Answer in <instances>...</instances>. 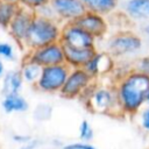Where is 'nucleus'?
<instances>
[{
  "label": "nucleus",
  "mask_w": 149,
  "mask_h": 149,
  "mask_svg": "<svg viewBox=\"0 0 149 149\" xmlns=\"http://www.w3.org/2000/svg\"><path fill=\"white\" fill-rule=\"evenodd\" d=\"M115 91L122 115L133 116L140 112L149 94V76L137 69L128 71L116 80Z\"/></svg>",
  "instance_id": "nucleus-1"
},
{
  "label": "nucleus",
  "mask_w": 149,
  "mask_h": 149,
  "mask_svg": "<svg viewBox=\"0 0 149 149\" xmlns=\"http://www.w3.org/2000/svg\"><path fill=\"white\" fill-rule=\"evenodd\" d=\"M80 100L92 113L112 116L122 115L114 85H99L95 80L83 93Z\"/></svg>",
  "instance_id": "nucleus-2"
},
{
  "label": "nucleus",
  "mask_w": 149,
  "mask_h": 149,
  "mask_svg": "<svg viewBox=\"0 0 149 149\" xmlns=\"http://www.w3.org/2000/svg\"><path fill=\"white\" fill-rule=\"evenodd\" d=\"M62 28L58 26L56 20L47 19L40 15H35L30 29L28 31L24 47L28 51L59 42Z\"/></svg>",
  "instance_id": "nucleus-3"
},
{
  "label": "nucleus",
  "mask_w": 149,
  "mask_h": 149,
  "mask_svg": "<svg viewBox=\"0 0 149 149\" xmlns=\"http://www.w3.org/2000/svg\"><path fill=\"white\" fill-rule=\"evenodd\" d=\"M70 70L71 69L66 64L51 65V66L43 68L38 80L34 85L35 90L42 93H48V94L59 93L65 84V80L70 73Z\"/></svg>",
  "instance_id": "nucleus-4"
},
{
  "label": "nucleus",
  "mask_w": 149,
  "mask_h": 149,
  "mask_svg": "<svg viewBox=\"0 0 149 149\" xmlns=\"http://www.w3.org/2000/svg\"><path fill=\"white\" fill-rule=\"evenodd\" d=\"M95 80L85 71V69H71L59 94L65 99H80L83 93Z\"/></svg>",
  "instance_id": "nucleus-5"
},
{
  "label": "nucleus",
  "mask_w": 149,
  "mask_h": 149,
  "mask_svg": "<svg viewBox=\"0 0 149 149\" xmlns=\"http://www.w3.org/2000/svg\"><path fill=\"white\" fill-rule=\"evenodd\" d=\"M95 37L73 22L65 23L62 28L59 42L64 47L91 49L95 48Z\"/></svg>",
  "instance_id": "nucleus-6"
},
{
  "label": "nucleus",
  "mask_w": 149,
  "mask_h": 149,
  "mask_svg": "<svg viewBox=\"0 0 149 149\" xmlns=\"http://www.w3.org/2000/svg\"><path fill=\"white\" fill-rule=\"evenodd\" d=\"M142 48V40L132 31H120L112 36L107 43V52L113 57L134 54Z\"/></svg>",
  "instance_id": "nucleus-7"
},
{
  "label": "nucleus",
  "mask_w": 149,
  "mask_h": 149,
  "mask_svg": "<svg viewBox=\"0 0 149 149\" xmlns=\"http://www.w3.org/2000/svg\"><path fill=\"white\" fill-rule=\"evenodd\" d=\"M26 57L42 68L65 64L64 49L61 42L51 43V44H48V45H44L37 49L30 50L28 51Z\"/></svg>",
  "instance_id": "nucleus-8"
},
{
  "label": "nucleus",
  "mask_w": 149,
  "mask_h": 149,
  "mask_svg": "<svg viewBox=\"0 0 149 149\" xmlns=\"http://www.w3.org/2000/svg\"><path fill=\"white\" fill-rule=\"evenodd\" d=\"M35 15L36 14L34 10L20 6L19 10L16 12L15 16L8 26V31L10 36L15 42H17L22 47H24V42Z\"/></svg>",
  "instance_id": "nucleus-9"
},
{
  "label": "nucleus",
  "mask_w": 149,
  "mask_h": 149,
  "mask_svg": "<svg viewBox=\"0 0 149 149\" xmlns=\"http://www.w3.org/2000/svg\"><path fill=\"white\" fill-rule=\"evenodd\" d=\"M50 5L57 17L66 23L74 22L87 12L81 0H50Z\"/></svg>",
  "instance_id": "nucleus-10"
},
{
  "label": "nucleus",
  "mask_w": 149,
  "mask_h": 149,
  "mask_svg": "<svg viewBox=\"0 0 149 149\" xmlns=\"http://www.w3.org/2000/svg\"><path fill=\"white\" fill-rule=\"evenodd\" d=\"M83 69H85V71L94 80H98L100 77L109 74L114 71L115 69L114 58L109 52L97 51Z\"/></svg>",
  "instance_id": "nucleus-11"
},
{
  "label": "nucleus",
  "mask_w": 149,
  "mask_h": 149,
  "mask_svg": "<svg viewBox=\"0 0 149 149\" xmlns=\"http://www.w3.org/2000/svg\"><path fill=\"white\" fill-rule=\"evenodd\" d=\"M73 23L90 33L95 38H101L106 35L108 30L107 22L105 17L100 14L93 13V12H86L84 15H81L79 19H77Z\"/></svg>",
  "instance_id": "nucleus-12"
},
{
  "label": "nucleus",
  "mask_w": 149,
  "mask_h": 149,
  "mask_svg": "<svg viewBox=\"0 0 149 149\" xmlns=\"http://www.w3.org/2000/svg\"><path fill=\"white\" fill-rule=\"evenodd\" d=\"M63 49H64V56H65V64L70 69L84 68L85 64L97 52L95 48L79 49V48H70V47H64L63 45Z\"/></svg>",
  "instance_id": "nucleus-13"
},
{
  "label": "nucleus",
  "mask_w": 149,
  "mask_h": 149,
  "mask_svg": "<svg viewBox=\"0 0 149 149\" xmlns=\"http://www.w3.org/2000/svg\"><path fill=\"white\" fill-rule=\"evenodd\" d=\"M24 80L20 70H9L2 77V87L1 91L5 94L12 93H20L23 87Z\"/></svg>",
  "instance_id": "nucleus-14"
},
{
  "label": "nucleus",
  "mask_w": 149,
  "mask_h": 149,
  "mask_svg": "<svg viewBox=\"0 0 149 149\" xmlns=\"http://www.w3.org/2000/svg\"><path fill=\"white\" fill-rule=\"evenodd\" d=\"M125 12L133 20H149V0H127Z\"/></svg>",
  "instance_id": "nucleus-15"
},
{
  "label": "nucleus",
  "mask_w": 149,
  "mask_h": 149,
  "mask_svg": "<svg viewBox=\"0 0 149 149\" xmlns=\"http://www.w3.org/2000/svg\"><path fill=\"white\" fill-rule=\"evenodd\" d=\"M2 109L6 113H23L28 109V101L20 93L5 94L1 101Z\"/></svg>",
  "instance_id": "nucleus-16"
},
{
  "label": "nucleus",
  "mask_w": 149,
  "mask_h": 149,
  "mask_svg": "<svg viewBox=\"0 0 149 149\" xmlns=\"http://www.w3.org/2000/svg\"><path fill=\"white\" fill-rule=\"evenodd\" d=\"M42 69H43L42 66H40L38 64H36L33 61L24 57L22 63H21L20 72L22 74V78H23L24 83H28L29 85L34 86L36 84V81L38 80L40 76H41Z\"/></svg>",
  "instance_id": "nucleus-17"
},
{
  "label": "nucleus",
  "mask_w": 149,
  "mask_h": 149,
  "mask_svg": "<svg viewBox=\"0 0 149 149\" xmlns=\"http://www.w3.org/2000/svg\"><path fill=\"white\" fill-rule=\"evenodd\" d=\"M81 2L88 12H93L102 16L112 13L118 6V0H81Z\"/></svg>",
  "instance_id": "nucleus-18"
},
{
  "label": "nucleus",
  "mask_w": 149,
  "mask_h": 149,
  "mask_svg": "<svg viewBox=\"0 0 149 149\" xmlns=\"http://www.w3.org/2000/svg\"><path fill=\"white\" fill-rule=\"evenodd\" d=\"M20 6L17 3L2 2L0 1V26L3 28H8Z\"/></svg>",
  "instance_id": "nucleus-19"
},
{
  "label": "nucleus",
  "mask_w": 149,
  "mask_h": 149,
  "mask_svg": "<svg viewBox=\"0 0 149 149\" xmlns=\"http://www.w3.org/2000/svg\"><path fill=\"white\" fill-rule=\"evenodd\" d=\"M78 135L79 139L83 142H90L94 136V130L91 126V123L87 120H83L78 128Z\"/></svg>",
  "instance_id": "nucleus-20"
},
{
  "label": "nucleus",
  "mask_w": 149,
  "mask_h": 149,
  "mask_svg": "<svg viewBox=\"0 0 149 149\" xmlns=\"http://www.w3.org/2000/svg\"><path fill=\"white\" fill-rule=\"evenodd\" d=\"M0 58L2 61H10V62L16 58L15 49L10 43L0 42Z\"/></svg>",
  "instance_id": "nucleus-21"
},
{
  "label": "nucleus",
  "mask_w": 149,
  "mask_h": 149,
  "mask_svg": "<svg viewBox=\"0 0 149 149\" xmlns=\"http://www.w3.org/2000/svg\"><path fill=\"white\" fill-rule=\"evenodd\" d=\"M51 112H52V108L49 105H40L34 111V118L40 121H44L50 118Z\"/></svg>",
  "instance_id": "nucleus-22"
},
{
  "label": "nucleus",
  "mask_w": 149,
  "mask_h": 149,
  "mask_svg": "<svg viewBox=\"0 0 149 149\" xmlns=\"http://www.w3.org/2000/svg\"><path fill=\"white\" fill-rule=\"evenodd\" d=\"M19 3H21L22 7H26L35 12L38 8L50 3V0H19Z\"/></svg>",
  "instance_id": "nucleus-23"
},
{
  "label": "nucleus",
  "mask_w": 149,
  "mask_h": 149,
  "mask_svg": "<svg viewBox=\"0 0 149 149\" xmlns=\"http://www.w3.org/2000/svg\"><path fill=\"white\" fill-rule=\"evenodd\" d=\"M62 149H98L97 147H94L93 144H91L90 142H71V143H66L62 147Z\"/></svg>",
  "instance_id": "nucleus-24"
},
{
  "label": "nucleus",
  "mask_w": 149,
  "mask_h": 149,
  "mask_svg": "<svg viewBox=\"0 0 149 149\" xmlns=\"http://www.w3.org/2000/svg\"><path fill=\"white\" fill-rule=\"evenodd\" d=\"M137 70L147 73L149 76V56H146V57H142L139 63H137V66H136Z\"/></svg>",
  "instance_id": "nucleus-25"
},
{
  "label": "nucleus",
  "mask_w": 149,
  "mask_h": 149,
  "mask_svg": "<svg viewBox=\"0 0 149 149\" xmlns=\"http://www.w3.org/2000/svg\"><path fill=\"white\" fill-rule=\"evenodd\" d=\"M141 126L144 130L149 132V106L144 108L141 113Z\"/></svg>",
  "instance_id": "nucleus-26"
},
{
  "label": "nucleus",
  "mask_w": 149,
  "mask_h": 149,
  "mask_svg": "<svg viewBox=\"0 0 149 149\" xmlns=\"http://www.w3.org/2000/svg\"><path fill=\"white\" fill-rule=\"evenodd\" d=\"M30 140H31V137L26 134H14L13 135V141L19 144H24V143L29 142Z\"/></svg>",
  "instance_id": "nucleus-27"
},
{
  "label": "nucleus",
  "mask_w": 149,
  "mask_h": 149,
  "mask_svg": "<svg viewBox=\"0 0 149 149\" xmlns=\"http://www.w3.org/2000/svg\"><path fill=\"white\" fill-rule=\"evenodd\" d=\"M38 144H40L38 140L31 139L29 142H27V143H24V144H21L19 149H37Z\"/></svg>",
  "instance_id": "nucleus-28"
},
{
  "label": "nucleus",
  "mask_w": 149,
  "mask_h": 149,
  "mask_svg": "<svg viewBox=\"0 0 149 149\" xmlns=\"http://www.w3.org/2000/svg\"><path fill=\"white\" fill-rule=\"evenodd\" d=\"M6 71H5V65H3V61L0 58V79H2V77L5 76Z\"/></svg>",
  "instance_id": "nucleus-29"
},
{
  "label": "nucleus",
  "mask_w": 149,
  "mask_h": 149,
  "mask_svg": "<svg viewBox=\"0 0 149 149\" xmlns=\"http://www.w3.org/2000/svg\"><path fill=\"white\" fill-rule=\"evenodd\" d=\"M143 33H144L146 35H148V36H149V23H148V24H146V26L143 27Z\"/></svg>",
  "instance_id": "nucleus-30"
},
{
  "label": "nucleus",
  "mask_w": 149,
  "mask_h": 149,
  "mask_svg": "<svg viewBox=\"0 0 149 149\" xmlns=\"http://www.w3.org/2000/svg\"><path fill=\"white\" fill-rule=\"evenodd\" d=\"M2 2H10V3H19V0H0Z\"/></svg>",
  "instance_id": "nucleus-31"
},
{
  "label": "nucleus",
  "mask_w": 149,
  "mask_h": 149,
  "mask_svg": "<svg viewBox=\"0 0 149 149\" xmlns=\"http://www.w3.org/2000/svg\"><path fill=\"white\" fill-rule=\"evenodd\" d=\"M147 104L149 105V94H148V98H147Z\"/></svg>",
  "instance_id": "nucleus-32"
}]
</instances>
